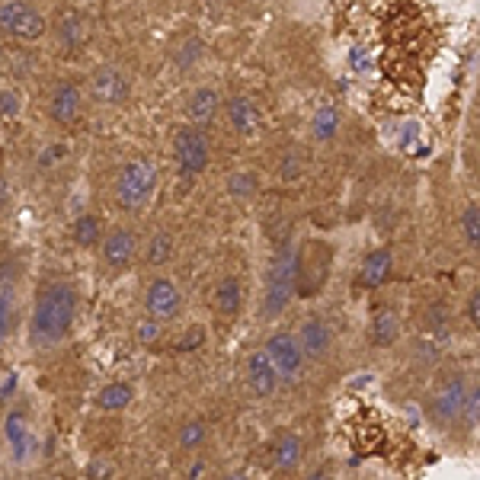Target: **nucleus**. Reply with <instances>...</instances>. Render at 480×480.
<instances>
[{"instance_id":"7","label":"nucleus","mask_w":480,"mask_h":480,"mask_svg":"<svg viewBox=\"0 0 480 480\" xmlns=\"http://www.w3.org/2000/svg\"><path fill=\"white\" fill-rule=\"evenodd\" d=\"M465 394H467V378L461 372L451 375L449 382L439 384L433 400H429V417H433V423H439V426H455L458 419H461Z\"/></svg>"},{"instance_id":"23","label":"nucleus","mask_w":480,"mask_h":480,"mask_svg":"<svg viewBox=\"0 0 480 480\" xmlns=\"http://www.w3.org/2000/svg\"><path fill=\"white\" fill-rule=\"evenodd\" d=\"M103 240V228L93 215H80L74 222V244L77 247H97Z\"/></svg>"},{"instance_id":"17","label":"nucleus","mask_w":480,"mask_h":480,"mask_svg":"<svg viewBox=\"0 0 480 480\" xmlns=\"http://www.w3.org/2000/svg\"><path fill=\"white\" fill-rule=\"evenodd\" d=\"M391 266H394V253L388 247H378L366 257L362 263V273H358V285H366V289H378L391 275Z\"/></svg>"},{"instance_id":"2","label":"nucleus","mask_w":480,"mask_h":480,"mask_svg":"<svg viewBox=\"0 0 480 480\" xmlns=\"http://www.w3.org/2000/svg\"><path fill=\"white\" fill-rule=\"evenodd\" d=\"M298 291V247H291V240L285 237L279 250H275L273 263H269L266 275V295H263V307L259 314L263 317H279V314L289 307V301Z\"/></svg>"},{"instance_id":"33","label":"nucleus","mask_w":480,"mask_h":480,"mask_svg":"<svg viewBox=\"0 0 480 480\" xmlns=\"http://www.w3.org/2000/svg\"><path fill=\"white\" fill-rule=\"evenodd\" d=\"M467 324H471L474 330L480 327V295L477 291H471V298H467Z\"/></svg>"},{"instance_id":"10","label":"nucleus","mask_w":480,"mask_h":480,"mask_svg":"<svg viewBox=\"0 0 480 480\" xmlns=\"http://www.w3.org/2000/svg\"><path fill=\"white\" fill-rule=\"evenodd\" d=\"M298 346L305 352L307 362H324L330 356V346H333V333L320 317H305L301 327H298Z\"/></svg>"},{"instance_id":"11","label":"nucleus","mask_w":480,"mask_h":480,"mask_svg":"<svg viewBox=\"0 0 480 480\" xmlns=\"http://www.w3.org/2000/svg\"><path fill=\"white\" fill-rule=\"evenodd\" d=\"M4 439H7L10 458L16 465H26L29 455L36 451V435H32L29 423H26V413L20 410L7 413V419H4Z\"/></svg>"},{"instance_id":"4","label":"nucleus","mask_w":480,"mask_h":480,"mask_svg":"<svg viewBox=\"0 0 480 480\" xmlns=\"http://www.w3.org/2000/svg\"><path fill=\"white\" fill-rule=\"evenodd\" d=\"M0 32L20 42H36L46 32V16L26 0H4L0 4Z\"/></svg>"},{"instance_id":"15","label":"nucleus","mask_w":480,"mask_h":480,"mask_svg":"<svg viewBox=\"0 0 480 480\" xmlns=\"http://www.w3.org/2000/svg\"><path fill=\"white\" fill-rule=\"evenodd\" d=\"M222 109V93L215 87H198L192 93L189 106H186V115H189V125H198V129H208L215 122V115Z\"/></svg>"},{"instance_id":"29","label":"nucleus","mask_w":480,"mask_h":480,"mask_svg":"<svg viewBox=\"0 0 480 480\" xmlns=\"http://www.w3.org/2000/svg\"><path fill=\"white\" fill-rule=\"evenodd\" d=\"M231 192L240 198L253 196V192H257V176H253L250 170H237V173L231 176Z\"/></svg>"},{"instance_id":"8","label":"nucleus","mask_w":480,"mask_h":480,"mask_svg":"<svg viewBox=\"0 0 480 480\" xmlns=\"http://www.w3.org/2000/svg\"><path fill=\"white\" fill-rule=\"evenodd\" d=\"M183 307V291L176 289V282L170 279H154L145 291V311L147 317H157V320H170L180 314Z\"/></svg>"},{"instance_id":"22","label":"nucleus","mask_w":480,"mask_h":480,"mask_svg":"<svg viewBox=\"0 0 480 480\" xmlns=\"http://www.w3.org/2000/svg\"><path fill=\"white\" fill-rule=\"evenodd\" d=\"M170 257H173V237L167 234V231H157V234L151 237V244H147L145 250V259H147V266H167Z\"/></svg>"},{"instance_id":"24","label":"nucleus","mask_w":480,"mask_h":480,"mask_svg":"<svg viewBox=\"0 0 480 480\" xmlns=\"http://www.w3.org/2000/svg\"><path fill=\"white\" fill-rule=\"evenodd\" d=\"M340 131V109L336 106H324L314 113V138L320 141H330V138Z\"/></svg>"},{"instance_id":"30","label":"nucleus","mask_w":480,"mask_h":480,"mask_svg":"<svg viewBox=\"0 0 480 480\" xmlns=\"http://www.w3.org/2000/svg\"><path fill=\"white\" fill-rule=\"evenodd\" d=\"M10 324H13V295H10V291H0V346L7 340Z\"/></svg>"},{"instance_id":"27","label":"nucleus","mask_w":480,"mask_h":480,"mask_svg":"<svg viewBox=\"0 0 480 480\" xmlns=\"http://www.w3.org/2000/svg\"><path fill=\"white\" fill-rule=\"evenodd\" d=\"M461 419L467 423V429H477V419H480V388H477V382L467 384L465 404H461Z\"/></svg>"},{"instance_id":"19","label":"nucleus","mask_w":480,"mask_h":480,"mask_svg":"<svg viewBox=\"0 0 480 480\" xmlns=\"http://www.w3.org/2000/svg\"><path fill=\"white\" fill-rule=\"evenodd\" d=\"M131 400H135V391H131V384H125V382L109 384V388H103V391L97 394L99 410H109V413L125 410V407H129Z\"/></svg>"},{"instance_id":"34","label":"nucleus","mask_w":480,"mask_h":480,"mask_svg":"<svg viewBox=\"0 0 480 480\" xmlns=\"http://www.w3.org/2000/svg\"><path fill=\"white\" fill-rule=\"evenodd\" d=\"M298 173H301V164H298L295 157H285V160H282V170H279V176H282V180H298Z\"/></svg>"},{"instance_id":"21","label":"nucleus","mask_w":480,"mask_h":480,"mask_svg":"<svg viewBox=\"0 0 480 480\" xmlns=\"http://www.w3.org/2000/svg\"><path fill=\"white\" fill-rule=\"evenodd\" d=\"M58 36H62L64 48H84L87 46V23L80 13H64L62 26H58Z\"/></svg>"},{"instance_id":"28","label":"nucleus","mask_w":480,"mask_h":480,"mask_svg":"<svg viewBox=\"0 0 480 480\" xmlns=\"http://www.w3.org/2000/svg\"><path fill=\"white\" fill-rule=\"evenodd\" d=\"M206 435H208V429H206V423H202V419H196V423H186V426L180 429V445H183V449H196V445L206 442Z\"/></svg>"},{"instance_id":"25","label":"nucleus","mask_w":480,"mask_h":480,"mask_svg":"<svg viewBox=\"0 0 480 480\" xmlns=\"http://www.w3.org/2000/svg\"><path fill=\"white\" fill-rule=\"evenodd\" d=\"M400 333V324H397V314L394 311H382L375 317V346H391Z\"/></svg>"},{"instance_id":"3","label":"nucleus","mask_w":480,"mask_h":480,"mask_svg":"<svg viewBox=\"0 0 480 480\" xmlns=\"http://www.w3.org/2000/svg\"><path fill=\"white\" fill-rule=\"evenodd\" d=\"M154 189H157V167L151 160H131L125 164L119 180H115V198L125 212H138L151 202Z\"/></svg>"},{"instance_id":"36","label":"nucleus","mask_w":480,"mask_h":480,"mask_svg":"<svg viewBox=\"0 0 480 480\" xmlns=\"http://www.w3.org/2000/svg\"><path fill=\"white\" fill-rule=\"evenodd\" d=\"M7 206H10V183L0 176V212H4Z\"/></svg>"},{"instance_id":"12","label":"nucleus","mask_w":480,"mask_h":480,"mask_svg":"<svg viewBox=\"0 0 480 480\" xmlns=\"http://www.w3.org/2000/svg\"><path fill=\"white\" fill-rule=\"evenodd\" d=\"M247 384H250L253 397H259V400H269L279 388V375H275L273 362L263 349L250 352V358H247Z\"/></svg>"},{"instance_id":"18","label":"nucleus","mask_w":480,"mask_h":480,"mask_svg":"<svg viewBox=\"0 0 480 480\" xmlns=\"http://www.w3.org/2000/svg\"><path fill=\"white\" fill-rule=\"evenodd\" d=\"M215 307L224 317H237L240 307H244V285L237 275H224L222 282L215 285Z\"/></svg>"},{"instance_id":"26","label":"nucleus","mask_w":480,"mask_h":480,"mask_svg":"<svg viewBox=\"0 0 480 480\" xmlns=\"http://www.w3.org/2000/svg\"><path fill=\"white\" fill-rule=\"evenodd\" d=\"M461 231H465L467 247L477 250V244H480V208H477V202H471V206L465 208V215H461Z\"/></svg>"},{"instance_id":"20","label":"nucleus","mask_w":480,"mask_h":480,"mask_svg":"<svg viewBox=\"0 0 480 480\" xmlns=\"http://www.w3.org/2000/svg\"><path fill=\"white\" fill-rule=\"evenodd\" d=\"M301 451H305V445H301V439H298L295 433L282 435V439L275 442V451H273L275 467H279V471H291V467H298V461H301Z\"/></svg>"},{"instance_id":"31","label":"nucleus","mask_w":480,"mask_h":480,"mask_svg":"<svg viewBox=\"0 0 480 480\" xmlns=\"http://www.w3.org/2000/svg\"><path fill=\"white\" fill-rule=\"evenodd\" d=\"M160 333H164V324L157 317H147L138 324V340L141 343H154V340H160Z\"/></svg>"},{"instance_id":"16","label":"nucleus","mask_w":480,"mask_h":480,"mask_svg":"<svg viewBox=\"0 0 480 480\" xmlns=\"http://www.w3.org/2000/svg\"><path fill=\"white\" fill-rule=\"evenodd\" d=\"M228 125L237 135H257L263 129V113L257 109V103L247 97H234L228 103Z\"/></svg>"},{"instance_id":"14","label":"nucleus","mask_w":480,"mask_h":480,"mask_svg":"<svg viewBox=\"0 0 480 480\" xmlns=\"http://www.w3.org/2000/svg\"><path fill=\"white\" fill-rule=\"evenodd\" d=\"M84 109V93L77 84H62L52 93V119L62 125H74Z\"/></svg>"},{"instance_id":"6","label":"nucleus","mask_w":480,"mask_h":480,"mask_svg":"<svg viewBox=\"0 0 480 480\" xmlns=\"http://www.w3.org/2000/svg\"><path fill=\"white\" fill-rule=\"evenodd\" d=\"M263 352L269 356L273 362L275 375H279V382H298L301 372H305V352L298 346V340L291 333H273L263 346Z\"/></svg>"},{"instance_id":"35","label":"nucleus","mask_w":480,"mask_h":480,"mask_svg":"<svg viewBox=\"0 0 480 480\" xmlns=\"http://www.w3.org/2000/svg\"><path fill=\"white\" fill-rule=\"evenodd\" d=\"M109 474H113L109 461H90V467H87V477H109Z\"/></svg>"},{"instance_id":"9","label":"nucleus","mask_w":480,"mask_h":480,"mask_svg":"<svg viewBox=\"0 0 480 480\" xmlns=\"http://www.w3.org/2000/svg\"><path fill=\"white\" fill-rule=\"evenodd\" d=\"M90 93H93V99H97V103L119 106V103H125V99H129L131 84H129V77H125L119 68H113V64H103V68H97V74H93Z\"/></svg>"},{"instance_id":"13","label":"nucleus","mask_w":480,"mask_h":480,"mask_svg":"<svg viewBox=\"0 0 480 480\" xmlns=\"http://www.w3.org/2000/svg\"><path fill=\"white\" fill-rule=\"evenodd\" d=\"M138 253V234L129 228H115L113 234L103 240V263L109 269H125Z\"/></svg>"},{"instance_id":"1","label":"nucleus","mask_w":480,"mask_h":480,"mask_svg":"<svg viewBox=\"0 0 480 480\" xmlns=\"http://www.w3.org/2000/svg\"><path fill=\"white\" fill-rule=\"evenodd\" d=\"M77 317V291L64 282H52L38 291L32 307V340L38 346H58L71 333Z\"/></svg>"},{"instance_id":"32","label":"nucleus","mask_w":480,"mask_h":480,"mask_svg":"<svg viewBox=\"0 0 480 480\" xmlns=\"http://www.w3.org/2000/svg\"><path fill=\"white\" fill-rule=\"evenodd\" d=\"M20 115V97L16 90H0V119H16Z\"/></svg>"},{"instance_id":"5","label":"nucleus","mask_w":480,"mask_h":480,"mask_svg":"<svg viewBox=\"0 0 480 480\" xmlns=\"http://www.w3.org/2000/svg\"><path fill=\"white\" fill-rule=\"evenodd\" d=\"M173 157H176V167L183 170V173H189V176L202 173V170L208 167V157H212V145H208L206 129L186 125V129L176 131Z\"/></svg>"},{"instance_id":"37","label":"nucleus","mask_w":480,"mask_h":480,"mask_svg":"<svg viewBox=\"0 0 480 480\" xmlns=\"http://www.w3.org/2000/svg\"><path fill=\"white\" fill-rule=\"evenodd\" d=\"M62 154H64V147L55 145L48 154H42V160H38V164H42V167H48V164H52V160H58V157H62Z\"/></svg>"}]
</instances>
